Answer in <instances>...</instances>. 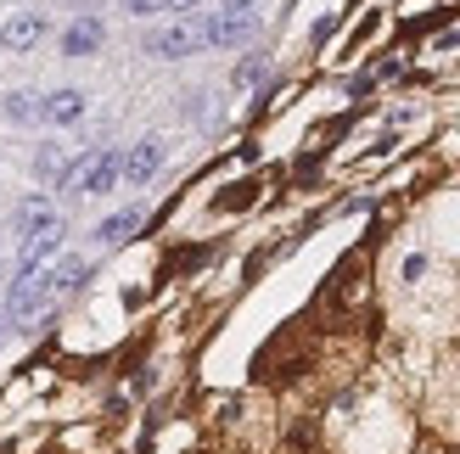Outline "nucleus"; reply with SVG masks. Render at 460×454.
<instances>
[{"label": "nucleus", "instance_id": "1", "mask_svg": "<svg viewBox=\"0 0 460 454\" xmlns=\"http://www.w3.org/2000/svg\"><path fill=\"white\" fill-rule=\"evenodd\" d=\"M141 45H146V57H157V62H186L191 51H202V29H197V22H169V29H152Z\"/></svg>", "mask_w": 460, "mask_h": 454}, {"label": "nucleus", "instance_id": "2", "mask_svg": "<svg viewBox=\"0 0 460 454\" xmlns=\"http://www.w3.org/2000/svg\"><path fill=\"white\" fill-rule=\"evenodd\" d=\"M197 29H202V45H247L259 39V12H214Z\"/></svg>", "mask_w": 460, "mask_h": 454}, {"label": "nucleus", "instance_id": "3", "mask_svg": "<svg viewBox=\"0 0 460 454\" xmlns=\"http://www.w3.org/2000/svg\"><path fill=\"white\" fill-rule=\"evenodd\" d=\"M112 186H124V152H90L84 157V174H79V196H107Z\"/></svg>", "mask_w": 460, "mask_h": 454}, {"label": "nucleus", "instance_id": "4", "mask_svg": "<svg viewBox=\"0 0 460 454\" xmlns=\"http://www.w3.org/2000/svg\"><path fill=\"white\" fill-rule=\"evenodd\" d=\"M164 157H169V146L157 141V135H141V141L124 152V186H146V179H157Z\"/></svg>", "mask_w": 460, "mask_h": 454}, {"label": "nucleus", "instance_id": "5", "mask_svg": "<svg viewBox=\"0 0 460 454\" xmlns=\"http://www.w3.org/2000/svg\"><path fill=\"white\" fill-rule=\"evenodd\" d=\"M102 45H107V22H102V17H74V22L62 29V45H57V51H62V57H96Z\"/></svg>", "mask_w": 460, "mask_h": 454}, {"label": "nucleus", "instance_id": "6", "mask_svg": "<svg viewBox=\"0 0 460 454\" xmlns=\"http://www.w3.org/2000/svg\"><path fill=\"white\" fill-rule=\"evenodd\" d=\"M79 118H84V90H51V96H40V124L67 129Z\"/></svg>", "mask_w": 460, "mask_h": 454}, {"label": "nucleus", "instance_id": "7", "mask_svg": "<svg viewBox=\"0 0 460 454\" xmlns=\"http://www.w3.org/2000/svg\"><path fill=\"white\" fill-rule=\"evenodd\" d=\"M40 39H45V17L40 12H12L0 22V45H6V51H34Z\"/></svg>", "mask_w": 460, "mask_h": 454}, {"label": "nucleus", "instance_id": "8", "mask_svg": "<svg viewBox=\"0 0 460 454\" xmlns=\"http://www.w3.org/2000/svg\"><path fill=\"white\" fill-rule=\"evenodd\" d=\"M12 224H17V241H29V236L45 231V224H57V208H51L45 196H22L17 214H12Z\"/></svg>", "mask_w": 460, "mask_h": 454}, {"label": "nucleus", "instance_id": "9", "mask_svg": "<svg viewBox=\"0 0 460 454\" xmlns=\"http://www.w3.org/2000/svg\"><path fill=\"white\" fill-rule=\"evenodd\" d=\"M141 219H146L141 208H119V214H107V219L96 224V241H102V247H119V241H129L135 231H141Z\"/></svg>", "mask_w": 460, "mask_h": 454}, {"label": "nucleus", "instance_id": "10", "mask_svg": "<svg viewBox=\"0 0 460 454\" xmlns=\"http://www.w3.org/2000/svg\"><path fill=\"white\" fill-rule=\"evenodd\" d=\"M90 281V264L84 258H62L51 275H45V286H51V298H62V292H79Z\"/></svg>", "mask_w": 460, "mask_h": 454}, {"label": "nucleus", "instance_id": "11", "mask_svg": "<svg viewBox=\"0 0 460 454\" xmlns=\"http://www.w3.org/2000/svg\"><path fill=\"white\" fill-rule=\"evenodd\" d=\"M0 112H6L12 124H22V129H29V124H40V96H34V90H6V101H0Z\"/></svg>", "mask_w": 460, "mask_h": 454}, {"label": "nucleus", "instance_id": "12", "mask_svg": "<svg viewBox=\"0 0 460 454\" xmlns=\"http://www.w3.org/2000/svg\"><path fill=\"white\" fill-rule=\"evenodd\" d=\"M264 74H270V57L259 51V57H247V62L236 67V74H230V84H236V90H252V84H259Z\"/></svg>", "mask_w": 460, "mask_h": 454}, {"label": "nucleus", "instance_id": "13", "mask_svg": "<svg viewBox=\"0 0 460 454\" xmlns=\"http://www.w3.org/2000/svg\"><path fill=\"white\" fill-rule=\"evenodd\" d=\"M34 174L45 179V186H57V174H62V146H40V152H34Z\"/></svg>", "mask_w": 460, "mask_h": 454}, {"label": "nucleus", "instance_id": "14", "mask_svg": "<svg viewBox=\"0 0 460 454\" xmlns=\"http://www.w3.org/2000/svg\"><path fill=\"white\" fill-rule=\"evenodd\" d=\"M124 12L129 17H152V12H164V0H124Z\"/></svg>", "mask_w": 460, "mask_h": 454}, {"label": "nucleus", "instance_id": "15", "mask_svg": "<svg viewBox=\"0 0 460 454\" xmlns=\"http://www.w3.org/2000/svg\"><path fill=\"white\" fill-rule=\"evenodd\" d=\"M421 269H427V258L416 253V258H404V281H421Z\"/></svg>", "mask_w": 460, "mask_h": 454}, {"label": "nucleus", "instance_id": "16", "mask_svg": "<svg viewBox=\"0 0 460 454\" xmlns=\"http://www.w3.org/2000/svg\"><path fill=\"white\" fill-rule=\"evenodd\" d=\"M219 12H259V0H219Z\"/></svg>", "mask_w": 460, "mask_h": 454}, {"label": "nucleus", "instance_id": "17", "mask_svg": "<svg viewBox=\"0 0 460 454\" xmlns=\"http://www.w3.org/2000/svg\"><path fill=\"white\" fill-rule=\"evenodd\" d=\"M191 6H202V0H164V12H191Z\"/></svg>", "mask_w": 460, "mask_h": 454}]
</instances>
